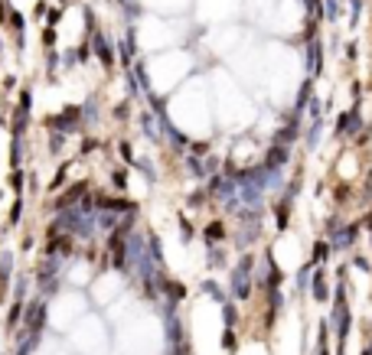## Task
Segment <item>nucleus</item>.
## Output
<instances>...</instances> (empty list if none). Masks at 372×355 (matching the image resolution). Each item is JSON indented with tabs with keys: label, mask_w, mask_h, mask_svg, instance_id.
<instances>
[{
	"label": "nucleus",
	"mask_w": 372,
	"mask_h": 355,
	"mask_svg": "<svg viewBox=\"0 0 372 355\" xmlns=\"http://www.w3.org/2000/svg\"><path fill=\"white\" fill-rule=\"evenodd\" d=\"M356 124H359V118H356V111H350V114H343V118H339V134H350V130H356Z\"/></svg>",
	"instance_id": "1"
},
{
	"label": "nucleus",
	"mask_w": 372,
	"mask_h": 355,
	"mask_svg": "<svg viewBox=\"0 0 372 355\" xmlns=\"http://www.w3.org/2000/svg\"><path fill=\"white\" fill-rule=\"evenodd\" d=\"M284 160H287V150H284V147H274L271 157H268V170H274L278 163H284Z\"/></svg>",
	"instance_id": "2"
},
{
	"label": "nucleus",
	"mask_w": 372,
	"mask_h": 355,
	"mask_svg": "<svg viewBox=\"0 0 372 355\" xmlns=\"http://www.w3.org/2000/svg\"><path fill=\"white\" fill-rule=\"evenodd\" d=\"M307 59H310V72H317L320 69V46H307Z\"/></svg>",
	"instance_id": "3"
},
{
	"label": "nucleus",
	"mask_w": 372,
	"mask_h": 355,
	"mask_svg": "<svg viewBox=\"0 0 372 355\" xmlns=\"http://www.w3.org/2000/svg\"><path fill=\"white\" fill-rule=\"evenodd\" d=\"M95 53L101 55V62H111V53H108V43H105V36H95Z\"/></svg>",
	"instance_id": "4"
},
{
	"label": "nucleus",
	"mask_w": 372,
	"mask_h": 355,
	"mask_svg": "<svg viewBox=\"0 0 372 355\" xmlns=\"http://www.w3.org/2000/svg\"><path fill=\"white\" fill-rule=\"evenodd\" d=\"M314 297H317V300H327V297H330V290H327V280L320 277V274H317V280H314Z\"/></svg>",
	"instance_id": "5"
},
{
	"label": "nucleus",
	"mask_w": 372,
	"mask_h": 355,
	"mask_svg": "<svg viewBox=\"0 0 372 355\" xmlns=\"http://www.w3.org/2000/svg\"><path fill=\"white\" fill-rule=\"evenodd\" d=\"M336 10H339V3H336V0H327V17H330V20L336 17Z\"/></svg>",
	"instance_id": "6"
},
{
	"label": "nucleus",
	"mask_w": 372,
	"mask_h": 355,
	"mask_svg": "<svg viewBox=\"0 0 372 355\" xmlns=\"http://www.w3.org/2000/svg\"><path fill=\"white\" fill-rule=\"evenodd\" d=\"M327 251H330L327 245H317V251H314V261H323V258H327Z\"/></svg>",
	"instance_id": "7"
},
{
	"label": "nucleus",
	"mask_w": 372,
	"mask_h": 355,
	"mask_svg": "<svg viewBox=\"0 0 372 355\" xmlns=\"http://www.w3.org/2000/svg\"><path fill=\"white\" fill-rule=\"evenodd\" d=\"M222 345H225V349H232V345H235V336H232V333H225V339H222Z\"/></svg>",
	"instance_id": "8"
}]
</instances>
